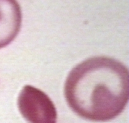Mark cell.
Wrapping results in <instances>:
<instances>
[{
    "instance_id": "obj_1",
    "label": "cell",
    "mask_w": 129,
    "mask_h": 123,
    "mask_svg": "<svg viewBox=\"0 0 129 123\" xmlns=\"http://www.w3.org/2000/svg\"><path fill=\"white\" fill-rule=\"evenodd\" d=\"M64 93L68 105L81 118L96 122L111 121L128 103V70L115 58H88L70 72Z\"/></svg>"
},
{
    "instance_id": "obj_2",
    "label": "cell",
    "mask_w": 129,
    "mask_h": 123,
    "mask_svg": "<svg viewBox=\"0 0 129 123\" xmlns=\"http://www.w3.org/2000/svg\"><path fill=\"white\" fill-rule=\"evenodd\" d=\"M20 113L29 123H57L55 106L45 92L34 86L26 85L19 95Z\"/></svg>"
},
{
    "instance_id": "obj_3",
    "label": "cell",
    "mask_w": 129,
    "mask_h": 123,
    "mask_svg": "<svg viewBox=\"0 0 129 123\" xmlns=\"http://www.w3.org/2000/svg\"><path fill=\"white\" fill-rule=\"evenodd\" d=\"M22 21V10L17 0H0V49L15 40Z\"/></svg>"
}]
</instances>
